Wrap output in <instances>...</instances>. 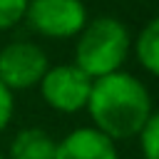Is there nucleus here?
I'll return each mask as SVG.
<instances>
[{
	"mask_svg": "<svg viewBox=\"0 0 159 159\" xmlns=\"http://www.w3.org/2000/svg\"><path fill=\"white\" fill-rule=\"evenodd\" d=\"M84 109L89 112L94 129L107 134L112 142H122L142 132L152 114V97L144 82L124 70H117L92 80V92Z\"/></svg>",
	"mask_w": 159,
	"mask_h": 159,
	"instance_id": "1",
	"label": "nucleus"
},
{
	"mask_svg": "<svg viewBox=\"0 0 159 159\" xmlns=\"http://www.w3.org/2000/svg\"><path fill=\"white\" fill-rule=\"evenodd\" d=\"M132 52V35L127 25L112 15L87 20L75 42V65L92 80L122 70Z\"/></svg>",
	"mask_w": 159,
	"mask_h": 159,
	"instance_id": "2",
	"label": "nucleus"
},
{
	"mask_svg": "<svg viewBox=\"0 0 159 159\" xmlns=\"http://www.w3.org/2000/svg\"><path fill=\"white\" fill-rule=\"evenodd\" d=\"M87 7L82 0H30L25 22L32 32L50 40L77 37L87 25Z\"/></svg>",
	"mask_w": 159,
	"mask_h": 159,
	"instance_id": "3",
	"label": "nucleus"
},
{
	"mask_svg": "<svg viewBox=\"0 0 159 159\" xmlns=\"http://www.w3.org/2000/svg\"><path fill=\"white\" fill-rule=\"evenodd\" d=\"M92 92V77L84 75L75 62L47 67L40 80V94L47 107L62 114H75L87 107Z\"/></svg>",
	"mask_w": 159,
	"mask_h": 159,
	"instance_id": "4",
	"label": "nucleus"
},
{
	"mask_svg": "<svg viewBox=\"0 0 159 159\" xmlns=\"http://www.w3.org/2000/svg\"><path fill=\"white\" fill-rule=\"evenodd\" d=\"M47 67L50 62L45 50L30 40H15L0 47V82L10 92L40 84Z\"/></svg>",
	"mask_w": 159,
	"mask_h": 159,
	"instance_id": "5",
	"label": "nucleus"
},
{
	"mask_svg": "<svg viewBox=\"0 0 159 159\" xmlns=\"http://www.w3.org/2000/svg\"><path fill=\"white\" fill-rule=\"evenodd\" d=\"M55 159H117V142L94 127H80L57 142Z\"/></svg>",
	"mask_w": 159,
	"mask_h": 159,
	"instance_id": "6",
	"label": "nucleus"
},
{
	"mask_svg": "<svg viewBox=\"0 0 159 159\" xmlns=\"http://www.w3.org/2000/svg\"><path fill=\"white\" fill-rule=\"evenodd\" d=\"M57 142L40 127L20 129L10 142V159H55Z\"/></svg>",
	"mask_w": 159,
	"mask_h": 159,
	"instance_id": "7",
	"label": "nucleus"
},
{
	"mask_svg": "<svg viewBox=\"0 0 159 159\" xmlns=\"http://www.w3.org/2000/svg\"><path fill=\"white\" fill-rule=\"evenodd\" d=\"M132 50H134L139 65L149 75L159 77V15L152 17L142 27V32H139L137 40H132Z\"/></svg>",
	"mask_w": 159,
	"mask_h": 159,
	"instance_id": "8",
	"label": "nucleus"
},
{
	"mask_svg": "<svg viewBox=\"0 0 159 159\" xmlns=\"http://www.w3.org/2000/svg\"><path fill=\"white\" fill-rule=\"evenodd\" d=\"M139 137V147L144 159H159V112H152L147 124L142 127Z\"/></svg>",
	"mask_w": 159,
	"mask_h": 159,
	"instance_id": "9",
	"label": "nucleus"
},
{
	"mask_svg": "<svg viewBox=\"0 0 159 159\" xmlns=\"http://www.w3.org/2000/svg\"><path fill=\"white\" fill-rule=\"evenodd\" d=\"M27 2L30 0H0V30H10L25 20Z\"/></svg>",
	"mask_w": 159,
	"mask_h": 159,
	"instance_id": "10",
	"label": "nucleus"
},
{
	"mask_svg": "<svg viewBox=\"0 0 159 159\" xmlns=\"http://www.w3.org/2000/svg\"><path fill=\"white\" fill-rule=\"evenodd\" d=\"M12 112H15V99H12V92H10V89L0 82V132H5V127L10 124Z\"/></svg>",
	"mask_w": 159,
	"mask_h": 159,
	"instance_id": "11",
	"label": "nucleus"
},
{
	"mask_svg": "<svg viewBox=\"0 0 159 159\" xmlns=\"http://www.w3.org/2000/svg\"><path fill=\"white\" fill-rule=\"evenodd\" d=\"M0 159H2V154H0Z\"/></svg>",
	"mask_w": 159,
	"mask_h": 159,
	"instance_id": "12",
	"label": "nucleus"
}]
</instances>
